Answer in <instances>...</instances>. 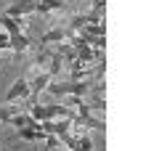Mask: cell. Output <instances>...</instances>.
<instances>
[{"instance_id": "1", "label": "cell", "mask_w": 154, "mask_h": 151, "mask_svg": "<svg viewBox=\"0 0 154 151\" xmlns=\"http://www.w3.org/2000/svg\"><path fill=\"white\" fill-rule=\"evenodd\" d=\"M91 85H93V80H66V82L51 80L45 90L51 93V95H56V98H66V95H80V98H85L88 90H91Z\"/></svg>"}, {"instance_id": "2", "label": "cell", "mask_w": 154, "mask_h": 151, "mask_svg": "<svg viewBox=\"0 0 154 151\" xmlns=\"http://www.w3.org/2000/svg\"><path fill=\"white\" fill-rule=\"evenodd\" d=\"M27 95H29V82L24 80V77H19L14 85L8 88L5 93V104H16V101H27Z\"/></svg>"}, {"instance_id": "3", "label": "cell", "mask_w": 154, "mask_h": 151, "mask_svg": "<svg viewBox=\"0 0 154 151\" xmlns=\"http://www.w3.org/2000/svg\"><path fill=\"white\" fill-rule=\"evenodd\" d=\"M72 37V29H66V27H53V29H48L45 35H40V48L43 45H51V43H66Z\"/></svg>"}, {"instance_id": "4", "label": "cell", "mask_w": 154, "mask_h": 151, "mask_svg": "<svg viewBox=\"0 0 154 151\" xmlns=\"http://www.w3.org/2000/svg\"><path fill=\"white\" fill-rule=\"evenodd\" d=\"M29 37L24 35V32H16V35H11L8 37V50H14L16 56H21V53H27L29 50Z\"/></svg>"}, {"instance_id": "5", "label": "cell", "mask_w": 154, "mask_h": 151, "mask_svg": "<svg viewBox=\"0 0 154 151\" xmlns=\"http://www.w3.org/2000/svg\"><path fill=\"white\" fill-rule=\"evenodd\" d=\"M27 14H35V3H19V0H14L5 8V16H14V19H24Z\"/></svg>"}, {"instance_id": "6", "label": "cell", "mask_w": 154, "mask_h": 151, "mask_svg": "<svg viewBox=\"0 0 154 151\" xmlns=\"http://www.w3.org/2000/svg\"><path fill=\"white\" fill-rule=\"evenodd\" d=\"M27 21L24 19H14V16H0V29L8 32V35H16V32H24Z\"/></svg>"}, {"instance_id": "7", "label": "cell", "mask_w": 154, "mask_h": 151, "mask_svg": "<svg viewBox=\"0 0 154 151\" xmlns=\"http://www.w3.org/2000/svg\"><path fill=\"white\" fill-rule=\"evenodd\" d=\"M56 53H59V59L64 61V66H69L72 61H77V50H75V45H72V43H59Z\"/></svg>"}, {"instance_id": "8", "label": "cell", "mask_w": 154, "mask_h": 151, "mask_svg": "<svg viewBox=\"0 0 154 151\" xmlns=\"http://www.w3.org/2000/svg\"><path fill=\"white\" fill-rule=\"evenodd\" d=\"M16 133H19L21 140H45V133L40 127H19Z\"/></svg>"}, {"instance_id": "9", "label": "cell", "mask_w": 154, "mask_h": 151, "mask_svg": "<svg viewBox=\"0 0 154 151\" xmlns=\"http://www.w3.org/2000/svg\"><path fill=\"white\" fill-rule=\"evenodd\" d=\"M8 37H11L8 32H3V29H0V50H8Z\"/></svg>"}, {"instance_id": "10", "label": "cell", "mask_w": 154, "mask_h": 151, "mask_svg": "<svg viewBox=\"0 0 154 151\" xmlns=\"http://www.w3.org/2000/svg\"><path fill=\"white\" fill-rule=\"evenodd\" d=\"M45 143L51 146V149H56V146H61V140H59L56 135H45Z\"/></svg>"}, {"instance_id": "11", "label": "cell", "mask_w": 154, "mask_h": 151, "mask_svg": "<svg viewBox=\"0 0 154 151\" xmlns=\"http://www.w3.org/2000/svg\"><path fill=\"white\" fill-rule=\"evenodd\" d=\"M19 3H35V0H19Z\"/></svg>"}, {"instance_id": "12", "label": "cell", "mask_w": 154, "mask_h": 151, "mask_svg": "<svg viewBox=\"0 0 154 151\" xmlns=\"http://www.w3.org/2000/svg\"><path fill=\"white\" fill-rule=\"evenodd\" d=\"M64 3H72V0H64Z\"/></svg>"}, {"instance_id": "13", "label": "cell", "mask_w": 154, "mask_h": 151, "mask_svg": "<svg viewBox=\"0 0 154 151\" xmlns=\"http://www.w3.org/2000/svg\"><path fill=\"white\" fill-rule=\"evenodd\" d=\"M64 151H72V149H64Z\"/></svg>"}]
</instances>
